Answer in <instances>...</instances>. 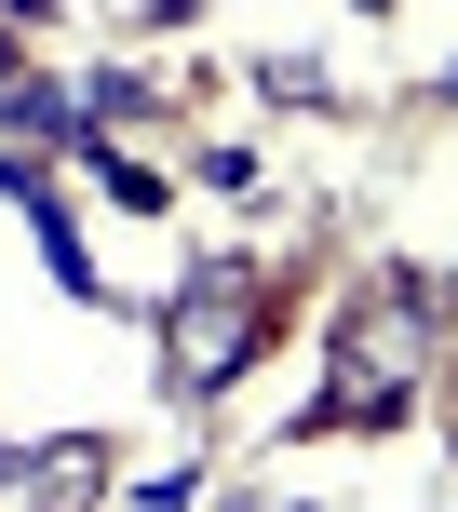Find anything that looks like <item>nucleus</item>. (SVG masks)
Segmentation results:
<instances>
[{
    "instance_id": "nucleus-9",
    "label": "nucleus",
    "mask_w": 458,
    "mask_h": 512,
    "mask_svg": "<svg viewBox=\"0 0 458 512\" xmlns=\"http://www.w3.org/2000/svg\"><path fill=\"white\" fill-rule=\"evenodd\" d=\"M14 68H27V54H14V27H0V81H14Z\"/></svg>"
},
{
    "instance_id": "nucleus-7",
    "label": "nucleus",
    "mask_w": 458,
    "mask_h": 512,
    "mask_svg": "<svg viewBox=\"0 0 458 512\" xmlns=\"http://www.w3.org/2000/svg\"><path fill=\"white\" fill-rule=\"evenodd\" d=\"M189 499H203V486H189V472H162V486H108L95 512H189Z\"/></svg>"
},
{
    "instance_id": "nucleus-4",
    "label": "nucleus",
    "mask_w": 458,
    "mask_h": 512,
    "mask_svg": "<svg viewBox=\"0 0 458 512\" xmlns=\"http://www.w3.org/2000/svg\"><path fill=\"white\" fill-rule=\"evenodd\" d=\"M68 108H81V135H122V122L162 108V81H149V68H95V95H68Z\"/></svg>"
},
{
    "instance_id": "nucleus-10",
    "label": "nucleus",
    "mask_w": 458,
    "mask_h": 512,
    "mask_svg": "<svg viewBox=\"0 0 458 512\" xmlns=\"http://www.w3.org/2000/svg\"><path fill=\"white\" fill-rule=\"evenodd\" d=\"M351 14H391V0H351Z\"/></svg>"
},
{
    "instance_id": "nucleus-2",
    "label": "nucleus",
    "mask_w": 458,
    "mask_h": 512,
    "mask_svg": "<svg viewBox=\"0 0 458 512\" xmlns=\"http://www.w3.org/2000/svg\"><path fill=\"white\" fill-rule=\"evenodd\" d=\"M0 499H27V512H95V499H108V445H41V459H0Z\"/></svg>"
},
{
    "instance_id": "nucleus-1",
    "label": "nucleus",
    "mask_w": 458,
    "mask_h": 512,
    "mask_svg": "<svg viewBox=\"0 0 458 512\" xmlns=\"http://www.w3.org/2000/svg\"><path fill=\"white\" fill-rule=\"evenodd\" d=\"M256 351H270V283H256L243 256H203V270L162 297V378H176L189 405H216Z\"/></svg>"
},
{
    "instance_id": "nucleus-5",
    "label": "nucleus",
    "mask_w": 458,
    "mask_h": 512,
    "mask_svg": "<svg viewBox=\"0 0 458 512\" xmlns=\"http://www.w3.org/2000/svg\"><path fill=\"white\" fill-rule=\"evenodd\" d=\"M256 95H283V108H324V68H310V54H270V68H256Z\"/></svg>"
},
{
    "instance_id": "nucleus-3",
    "label": "nucleus",
    "mask_w": 458,
    "mask_h": 512,
    "mask_svg": "<svg viewBox=\"0 0 458 512\" xmlns=\"http://www.w3.org/2000/svg\"><path fill=\"white\" fill-rule=\"evenodd\" d=\"M0 135H14V149H81V108L54 95V68H14V81H0Z\"/></svg>"
},
{
    "instance_id": "nucleus-8",
    "label": "nucleus",
    "mask_w": 458,
    "mask_h": 512,
    "mask_svg": "<svg viewBox=\"0 0 458 512\" xmlns=\"http://www.w3.org/2000/svg\"><path fill=\"white\" fill-rule=\"evenodd\" d=\"M27 189H41V176H27V162H14V149H0V203H27Z\"/></svg>"
},
{
    "instance_id": "nucleus-6",
    "label": "nucleus",
    "mask_w": 458,
    "mask_h": 512,
    "mask_svg": "<svg viewBox=\"0 0 458 512\" xmlns=\"http://www.w3.org/2000/svg\"><path fill=\"white\" fill-rule=\"evenodd\" d=\"M203 189H229V203H270V176H256V149H203Z\"/></svg>"
}]
</instances>
